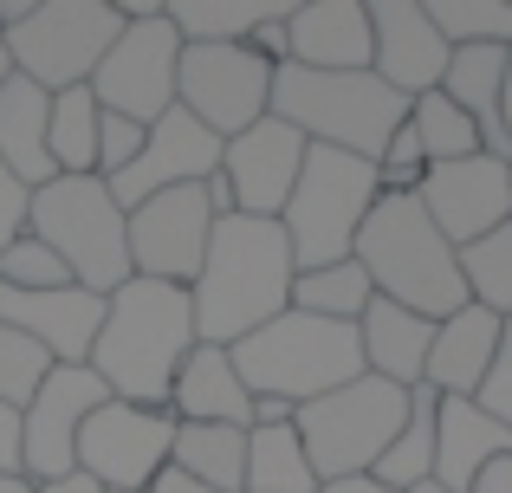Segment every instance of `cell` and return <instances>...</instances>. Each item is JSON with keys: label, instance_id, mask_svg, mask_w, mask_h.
Returning <instances> with one entry per match:
<instances>
[{"label": "cell", "instance_id": "cell-39", "mask_svg": "<svg viewBox=\"0 0 512 493\" xmlns=\"http://www.w3.org/2000/svg\"><path fill=\"white\" fill-rule=\"evenodd\" d=\"M143 156V124H130V117H111L104 111V130H98V176H124L130 163Z\"/></svg>", "mask_w": 512, "mask_h": 493}, {"label": "cell", "instance_id": "cell-20", "mask_svg": "<svg viewBox=\"0 0 512 493\" xmlns=\"http://www.w3.org/2000/svg\"><path fill=\"white\" fill-rule=\"evenodd\" d=\"M286 39L305 72H370V0H299Z\"/></svg>", "mask_w": 512, "mask_h": 493}, {"label": "cell", "instance_id": "cell-8", "mask_svg": "<svg viewBox=\"0 0 512 493\" xmlns=\"http://www.w3.org/2000/svg\"><path fill=\"white\" fill-rule=\"evenodd\" d=\"M402 422H409V390H396L383 377H357L344 390L318 396V403H299L292 429L312 455L318 487H331L350 481V474H370L383 461V448L402 435Z\"/></svg>", "mask_w": 512, "mask_h": 493}, {"label": "cell", "instance_id": "cell-23", "mask_svg": "<svg viewBox=\"0 0 512 493\" xmlns=\"http://www.w3.org/2000/svg\"><path fill=\"white\" fill-rule=\"evenodd\" d=\"M357 344H363V370H370V377L396 383V390H422L435 318L402 312L396 299H370V312L357 318Z\"/></svg>", "mask_w": 512, "mask_h": 493}, {"label": "cell", "instance_id": "cell-34", "mask_svg": "<svg viewBox=\"0 0 512 493\" xmlns=\"http://www.w3.org/2000/svg\"><path fill=\"white\" fill-rule=\"evenodd\" d=\"M409 130H415V143H422L428 169H441V163H467V156H487V150H480V130L467 124V117L454 111L441 91H428V98H415V104H409Z\"/></svg>", "mask_w": 512, "mask_h": 493}, {"label": "cell", "instance_id": "cell-33", "mask_svg": "<svg viewBox=\"0 0 512 493\" xmlns=\"http://www.w3.org/2000/svg\"><path fill=\"white\" fill-rule=\"evenodd\" d=\"M461 279H467V305L512 318V221L480 234L474 247H461Z\"/></svg>", "mask_w": 512, "mask_h": 493}, {"label": "cell", "instance_id": "cell-3", "mask_svg": "<svg viewBox=\"0 0 512 493\" xmlns=\"http://www.w3.org/2000/svg\"><path fill=\"white\" fill-rule=\"evenodd\" d=\"M350 260L370 273L376 299H396L402 312L422 318H454L467 305V279H461V253L441 241V228L428 221V208L415 195H383L363 221Z\"/></svg>", "mask_w": 512, "mask_h": 493}, {"label": "cell", "instance_id": "cell-7", "mask_svg": "<svg viewBox=\"0 0 512 493\" xmlns=\"http://www.w3.org/2000/svg\"><path fill=\"white\" fill-rule=\"evenodd\" d=\"M383 202V182H376V163L363 156H344V150H305V169H299V189L292 202L279 208V228H286V247H292V266L312 273V266H331V260H350L370 208Z\"/></svg>", "mask_w": 512, "mask_h": 493}, {"label": "cell", "instance_id": "cell-6", "mask_svg": "<svg viewBox=\"0 0 512 493\" xmlns=\"http://www.w3.org/2000/svg\"><path fill=\"white\" fill-rule=\"evenodd\" d=\"M26 234L46 241L65 273L98 299H111L130 279V215L111 202L104 176H52L46 189H33Z\"/></svg>", "mask_w": 512, "mask_h": 493}, {"label": "cell", "instance_id": "cell-11", "mask_svg": "<svg viewBox=\"0 0 512 493\" xmlns=\"http://www.w3.org/2000/svg\"><path fill=\"white\" fill-rule=\"evenodd\" d=\"M175 72H182V33L169 26V7L156 20H137L111 39L104 65L91 72V91L111 117H130V124L150 130L156 117L175 111Z\"/></svg>", "mask_w": 512, "mask_h": 493}, {"label": "cell", "instance_id": "cell-35", "mask_svg": "<svg viewBox=\"0 0 512 493\" xmlns=\"http://www.w3.org/2000/svg\"><path fill=\"white\" fill-rule=\"evenodd\" d=\"M448 46H512V0H422Z\"/></svg>", "mask_w": 512, "mask_h": 493}, {"label": "cell", "instance_id": "cell-44", "mask_svg": "<svg viewBox=\"0 0 512 493\" xmlns=\"http://www.w3.org/2000/svg\"><path fill=\"white\" fill-rule=\"evenodd\" d=\"M318 493H389L376 474H350V481H331V487H318Z\"/></svg>", "mask_w": 512, "mask_h": 493}, {"label": "cell", "instance_id": "cell-50", "mask_svg": "<svg viewBox=\"0 0 512 493\" xmlns=\"http://www.w3.org/2000/svg\"><path fill=\"white\" fill-rule=\"evenodd\" d=\"M409 493H448V487H435V481H428V487H409Z\"/></svg>", "mask_w": 512, "mask_h": 493}, {"label": "cell", "instance_id": "cell-19", "mask_svg": "<svg viewBox=\"0 0 512 493\" xmlns=\"http://www.w3.org/2000/svg\"><path fill=\"white\" fill-rule=\"evenodd\" d=\"M0 325L26 331L52 364H91V338L104 325V299L85 286H59V292H7L0 286Z\"/></svg>", "mask_w": 512, "mask_h": 493}, {"label": "cell", "instance_id": "cell-10", "mask_svg": "<svg viewBox=\"0 0 512 493\" xmlns=\"http://www.w3.org/2000/svg\"><path fill=\"white\" fill-rule=\"evenodd\" d=\"M175 104L227 143L273 111V65L253 46H182Z\"/></svg>", "mask_w": 512, "mask_h": 493}, {"label": "cell", "instance_id": "cell-40", "mask_svg": "<svg viewBox=\"0 0 512 493\" xmlns=\"http://www.w3.org/2000/svg\"><path fill=\"white\" fill-rule=\"evenodd\" d=\"M26 215H33V189H26V182L0 163V253L26 234Z\"/></svg>", "mask_w": 512, "mask_h": 493}, {"label": "cell", "instance_id": "cell-5", "mask_svg": "<svg viewBox=\"0 0 512 493\" xmlns=\"http://www.w3.org/2000/svg\"><path fill=\"white\" fill-rule=\"evenodd\" d=\"M247 396H279V403H318V396L344 390V383L370 377L363 370L357 325H331L312 312H279L273 325H260L253 338L227 344Z\"/></svg>", "mask_w": 512, "mask_h": 493}, {"label": "cell", "instance_id": "cell-13", "mask_svg": "<svg viewBox=\"0 0 512 493\" xmlns=\"http://www.w3.org/2000/svg\"><path fill=\"white\" fill-rule=\"evenodd\" d=\"M104 403H111V390L91 377V364H52L46 370L39 396L20 409V474H26V487L78 474V429H85Z\"/></svg>", "mask_w": 512, "mask_h": 493}, {"label": "cell", "instance_id": "cell-4", "mask_svg": "<svg viewBox=\"0 0 512 493\" xmlns=\"http://www.w3.org/2000/svg\"><path fill=\"white\" fill-rule=\"evenodd\" d=\"M273 117L292 124L305 143L318 150H344V156H376L389 150V137L409 117V98L383 85L376 72H305V65H279L273 72Z\"/></svg>", "mask_w": 512, "mask_h": 493}, {"label": "cell", "instance_id": "cell-16", "mask_svg": "<svg viewBox=\"0 0 512 493\" xmlns=\"http://www.w3.org/2000/svg\"><path fill=\"white\" fill-rule=\"evenodd\" d=\"M415 202L428 208V221L441 228V241L454 253L474 247L480 234L512 221V163L500 156H467V163H441L422 176Z\"/></svg>", "mask_w": 512, "mask_h": 493}, {"label": "cell", "instance_id": "cell-46", "mask_svg": "<svg viewBox=\"0 0 512 493\" xmlns=\"http://www.w3.org/2000/svg\"><path fill=\"white\" fill-rule=\"evenodd\" d=\"M150 493H208V487H195V481H182V474H175V468H169V474H163V481H156Z\"/></svg>", "mask_w": 512, "mask_h": 493}, {"label": "cell", "instance_id": "cell-31", "mask_svg": "<svg viewBox=\"0 0 512 493\" xmlns=\"http://www.w3.org/2000/svg\"><path fill=\"white\" fill-rule=\"evenodd\" d=\"M376 286L357 260H331V266H312V273L292 279V312H312V318H331V325H357L370 312Z\"/></svg>", "mask_w": 512, "mask_h": 493}, {"label": "cell", "instance_id": "cell-21", "mask_svg": "<svg viewBox=\"0 0 512 493\" xmlns=\"http://www.w3.org/2000/svg\"><path fill=\"white\" fill-rule=\"evenodd\" d=\"M441 98L480 130V150L512 163V130H506V46H454Z\"/></svg>", "mask_w": 512, "mask_h": 493}, {"label": "cell", "instance_id": "cell-36", "mask_svg": "<svg viewBox=\"0 0 512 493\" xmlns=\"http://www.w3.org/2000/svg\"><path fill=\"white\" fill-rule=\"evenodd\" d=\"M46 370H52V357L39 351L26 331L0 325V403H7V409H26L39 396V383H46Z\"/></svg>", "mask_w": 512, "mask_h": 493}, {"label": "cell", "instance_id": "cell-49", "mask_svg": "<svg viewBox=\"0 0 512 493\" xmlns=\"http://www.w3.org/2000/svg\"><path fill=\"white\" fill-rule=\"evenodd\" d=\"M7 78H13V59H7V46H0V85H7Z\"/></svg>", "mask_w": 512, "mask_h": 493}, {"label": "cell", "instance_id": "cell-37", "mask_svg": "<svg viewBox=\"0 0 512 493\" xmlns=\"http://www.w3.org/2000/svg\"><path fill=\"white\" fill-rule=\"evenodd\" d=\"M0 286H7V292H59V286H78V279L65 273V260L46 241L20 234V241L0 253Z\"/></svg>", "mask_w": 512, "mask_h": 493}, {"label": "cell", "instance_id": "cell-25", "mask_svg": "<svg viewBox=\"0 0 512 493\" xmlns=\"http://www.w3.org/2000/svg\"><path fill=\"white\" fill-rule=\"evenodd\" d=\"M169 416L175 422H227V429H253V396L240 383L234 357L221 344H195L188 364L175 370L169 390Z\"/></svg>", "mask_w": 512, "mask_h": 493}, {"label": "cell", "instance_id": "cell-12", "mask_svg": "<svg viewBox=\"0 0 512 493\" xmlns=\"http://www.w3.org/2000/svg\"><path fill=\"white\" fill-rule=\"evenodd\" d=\"M169 448H175L169 409H137L111 396L78 429V474H91L104 493H150L169 474Z\"/></svg>", "mask_w": 512, "mask_h": 493}, {"label": "cell", "instance_id": "cell-28", "mask_svg": "<svg viewBox=\"0 0 512 493\" xmlns=\"http://www.w3.org/2000/svg\"><path fill=\"white\" fill-rule=\"evenodd\" d=\"M279 13H292L286 0H169V26L182 33V46H247Z\"/></svg>", "mask_w": 512, "mask_h": 493}, {"label": "cell", "instance_id": "cell-9", "mask_svg": "<svg viewBox=\"0 0 512 493\" xmlns=\"http://www.w3.org/2000/svg\"><path fill=\"white\" fill-rule=\"evenodd\" d=\"M117 33H124V13L111 0H33V13L13 33H0V46L13 72L33 78L39 91H72L91 85Z\"/></svg>", "mask_w": 512, "mask_h": 493}, {"label": "cell", "instance_id": "cell-38", "mask_svg": "<svg viewBox=\"0 0 512 493\" xmlns=\"http://www.w3.org/2000/svg\"><path fill=\"white\" fill-rule=\"evenodd\" d=\"M474 403L487 409L493 422H506V429H512V318H506V331H500V351H493V364H487V377H480Z\"/></svg>", "mask_w": 512, "mask_h": 493}, {"label": "cell", "instance_id": "cell-29", "mask_svg": "<svg viewBox=\"0 0 512 493\" xmlns=\"http://www.w3.org/2000/svg\"><path fill=\"white\" fill-rule=\"evenodd\" d=\"M98 130H104V104L91 85L52 91V124H46V150L59 176H98Z\"/></svg>", "mask_w": 512, "mask_h": 493}, {"label": "cell", "instance_id": "cell-2", "mask_svg": "<svg viewBox=\"0 0 512 493\" xmlns=\"http://www.w3.org/2000/svg\"><path fill=\"white\" fill-rule=\"evenodd\" d=\"M195 351V299L163 279H124L104 299V325L91 338V377L137 409H169L175 370Z\"/></svg>", "mask_w": 512, "mask_h": 493}, {"label": "cell", "instance_id": "cell-17", "mask_svg": "<svg viewBox=\"0 0 512 493\" xmlns=\"http://www.w3.org/2000/svg\"><path fill=\"white\" fill-rule=\"evenodd\" d=\"M305 150H312V143H305L292 124H279L273 111H266L253 130L227 137L221 143V176H227V189H234V215L279 221V208H286L292 189H299Z\"/></svg>", "mask_w": 512, "mask_h": 493}, {"label": "cell", "instance_id": "cell-1", "mask_svg": "<svg viewBox=\"0 0 512 493\" xmlns=\"http://www.w3.org/2000/svg\"><path fill=\"white\" fill-rule=\"evenodd\" d=\"M292 247L279 221H253V215H227L208 234V260H201L195 286V344H240L260 325H273L279 312H292Z\"/></svg>", "mask_w": 512, "mask_h": 493}, {"label": "cell", "instance_id": "cell-45", "mask_svg": "<svg viewBox=\"0 0 512 493\" xmlns=\"http://www.w3.org/2000/svg\"><path fill=\"white\" fill-rule=\"evenodd\" d=\"M33 493H104L91 474H65V481H46V487H33Z\"/></svg>", "mask_w": 512, "mask_h": 493}, {"label": "cell", "instance_id": "cell-27", "mask_svg": "<svg viewBox=\"0 0 512 493\" xmlns=\"http://www.w3.org/2000/svg\"><path fill=\"white\" fill-rule=\"evenodd\" d=\"M169 468L182 481L208 487V493H240L247 487V429H227V422H175Z\"/></svg>", "mask_w": 512, "mask_h": 493}, {"label": "cell", "instance_id": "cell-42", "mask_svg": "<svg viewBox=\"0 0 512 493\" xmlns=\"http://www.w3.org/2000/svg\"><path fill=\"white\" fill-rule=\"evenodd\" d=\"M292 416L299 409L279 403V396H253V429H292Z\"/></svg>", "mask_w": 512, "mask_h": 493}, {"label": "cell", "instance_id": "cell-41", "mask_svg": "<svg viewBox=\"0 0 512 493\" xmlns=\"http://www.w3.org/2000/svg\"><path fill=\"white\" fill-rule=\"evenodd\" d=\"M0 474H7V481H26L20 474V409H7V403H0Z\"/></svg>", "mask_w": 512, "mask_h": 493}, {"label": "cell", "instance_id": "cell-18", "mask_svg": "<svg viewBox=\"0 0 512 493\" xmlns=\"http://www.w3.org/2000/svg\"><path fill=\"white\" fill-rule=\"evenodd\" d=\"M454 46L435 33L422 0H370V72L383 78L396 98H428L448 78Z\"/></svg>", "mask_w": 512, "mask_h": 493}, {"label": "cell", "instance_id": "cell-22", "mask_svg": "<svg viewBox=\"0 0 512 493\" xmlns=\"http://www.w3.org/2000/svg\"><path fill=\"white\" fill-rule=\"evenodd\" d=\"M493 455H512L506 422H493L474 396H441L435 403V487L467 493Z\"/></svg>", "mask_w": 512, "mask_h": 493}, {"label": "cell", "instance_id": "cell-14", "mask_svg": "<svg viewBox=\"0 0 512 493\" xmlns=\"http://www.w3.org/2000/svg\"><path fill=\"white\" fill-rule=\"evenodd\" d=\"M214 208L195 189H169L156 202L130 208V279H163V286H195L201 260H208Z\"/></svg>", "mask_w": 512, "mask_h": 493}, {"label": "cell", "instance_id": "cell-43", "mask_svg": "<svg viewBox=\"0 0 512 493\" xmlns=\"http://www.w3.org/2000/svg\"><path fill=\"white\" fill-rule=\"evenodd\" d=\"M467 493H512V455H493L487 468L474 474V487Z\"/></svg>", "mask_w": 512, "mask_h": 493}, {"label": "cell", "instance_id": "cell-32", "mask_svg": "<svg viewBox=\"0 0 512 493\" xmlns=\"http://www.w3.org/2000/svg\"><path fill=\"white\" fill-rule=\"evenodd\" d=\"M240 493H318L299 429H247V487Z\"/></svg>", "mask_w": 512, "mask_h": 493}, {"label": "cell", "instance_id": "cell-48", "mask_svg": "<svg viewBox=\"0 0 512 493\" xmlns=\"http://www.w3.org/2000/svg\"><path fill=\"white\" fill-rule=\"evenodd\" d=\"M0 493H33L26 481H7V474H0Z\"/></svg>", "mask_w": 512, "mask_h": 493}, {"label": "cell", "instance_id": "cell-24", "mask_svg": "<svg viewBox=\"0 0 512 493\" xmlns=\"http://www.w3.org/2000/svg\"><path fill=\"white\" fill-rule=\"evenodd\" d=\"M500 331H506V318L480 312V305H461L454 318H441L435 344H428L422 383L435 396H474L480 377H487V364H493V351H500Z\"/></svg>", "mask_w": 512, "mask_h": 493}, {"label": "cell", "instance_id": "cell-30", "mask_svg": "<svg viewBox=\"0 0 512 493\" xmlns=\"http://www.w3.org/2000/svg\"><path fill=\"white\" fill-rule=\"evenodd\" d=\"M435 403H441V396L428 390V383L409 390V422H402V435L383 448V461L370 468L389 493H409V487L435 481Z\"/></svg>", "mask_w": 512, "mask_h": 493}, {"label": "cell", "instance_id": "cell-15", "mask_svg": "<svg viewBox=\"0 0 512 493\" xmlns=\"http://www.w3.org/2000/svg\"><path fill=\"white\" fill-rule=\"evenodd\" d=\"M214 169H221V137H214L208 124H195V117L175 104L169 117H156V124L143 130V156L124 169V176H111L104 189H111V202L130 215V208L156 202V195H169V189H195V182H208Z\"/></svg>", "mask_w": 512, "mask_h": 493}, {"label": "cell", "instance_id": "cell-26", "mask_svg": "<svg viewBox=\"0 0 512 493\" xmlns=\"http://www.w3.org/2000/svg\"><path fill=\"white\" fill-rule=\"evenodd\" d=\"M46 124H52V91H39L33 78L13 72L0 85V163L26 182V189H46L59 169L46 150Z\"/></svg>", "mask_w": 512, "mask_h": 493}, {"label": "cell", "instance_id": "cell-47", "mask_svg": "<svg viewBox=\"0 0 512 493\" xmlns=\"http://www.w3.org/2000/svg\"><path fill=\"white\" fill-rule=\"evenodd\" d=\"M506 130H512V46H506Z\"/></svg>", "mask_w": 512, "mask_h": 493}]
</instances>
